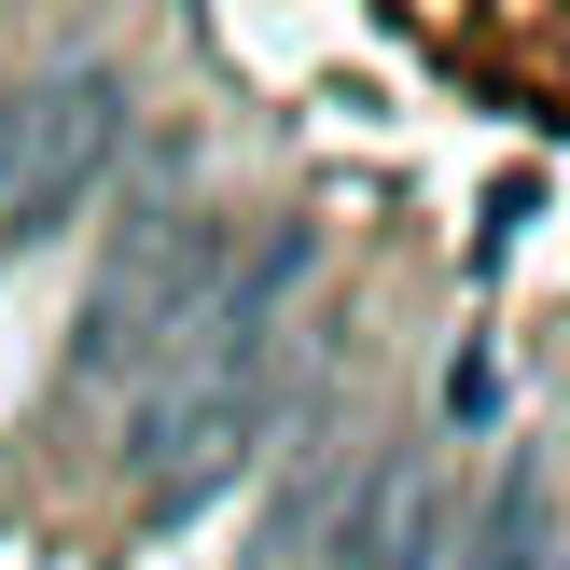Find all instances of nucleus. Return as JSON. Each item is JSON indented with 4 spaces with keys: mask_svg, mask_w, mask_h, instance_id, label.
Listing matches in <instances>:
<instances>
[{
    "mask_svg": "<svg viewBox=\"0 0 570 570\" xmlns=\"http://www.w3.org/2000/svg\"><path fill=\"white\" fill-rule=\"evenodd\" d=\"M223 265H237V237H223L209 209L139 223V237L111 250V278H98V306H83V334H70V390H126V376H154V362L181 348V321L209 306Z\"/></svg>",
    "mask_w": 570,
    "mask_h": 570,
    "instance_id": "obj_3",
    "label": "nucleus"
},
{
    "mask_svg": "<svg viewBox=\"0 0 570 570\" xmlns=\"http://www.w3.org/2000/svg\"><path fill=\"white\" fill-rule=\"evenodd\" d=\"M111 154H126V70H42L0 98V250H42L98 209Z\"/></svg>",
    "mask_w": 570,
    "mask_h": 570,
    "instance_id": "obj_2",
    "label": "nucleus"
},
{
    "mask_svg": "<svg viewBox=\"0 0 570 570\" xmlns=\"http://www.w3.org/2000/svg\"><path fill=\"white\" fill-rule=\"evenodd\" d=\"M306 265H321L306 223L250 237L237 265L209 278V306L181 321V348L139 376V404H126V473H139L154 515H195V501L265 445V417H278V321H293Z\"/></svg>",
    "mask_w": 570,
    "mask_h": 570,
    "instance_id": "obj_1",
    "label": "nucleus"
},
{
    "mask_svg": "<svg viewBox=\"0 0 570 570\" xmlns=\"http://www.w3.org/2000/svg\"><path fill=\"white\" fill-rule=\"evenodd\" d=\"M557 501H570V460L557 445H515L473 515V570H557Z\"/></svg>",
    "mask_w": 570,
    "mask_h": 570,
    "instance_id": "obj_5",
    "label": "nucleus"
},
{
    "mask_svg": "<svg viewBox=\"0 0 570 570\" xmlns=\"http://www.w3.org/2000/svg\"><path fill=\"white\" fill-rule=\"evenodd\" d=\"M334 570H445V488L417 460H376L362 473V515L321 543Z\"/></svg>",
    "mask_w": 570,
    "mask_h": 570,
    "instance_id": "obj_4",
    "label": "nucleus"
},
{
    "mask_svg": "<svg viewBox=\"0 0 570 570\" xmlns=\"http://www.w3.org/2000/svg\"><path fill=\"white\" fill-rule=\"evenodd\" d=\"M557 570H570V501H557Z\"/></svg>",
    "mask_w": 570,
    "mask_h": 570,
    "instance_id": "obj_6",
    "label": "nucleus"
}]
</instances>
